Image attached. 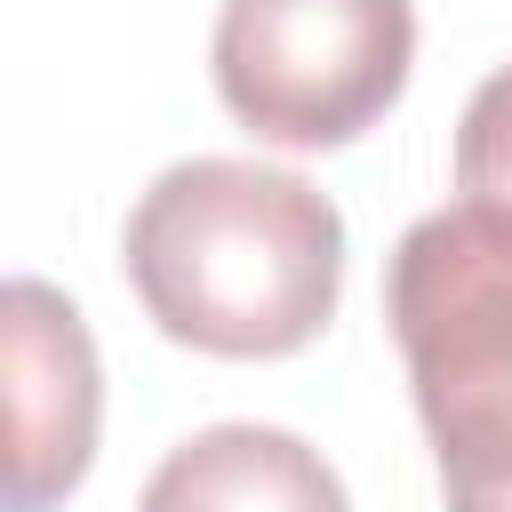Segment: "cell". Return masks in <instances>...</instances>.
<instances>
[{
	"instance_id": "1",
	"label": "cell",
	"mask_w": 512,
	"mask_h": 512,
	"mask_svg": "<svg viewBox=\"0 0 512 512\" xmlns=\"http://www.w3.org/2000/svg\"><path fill=\"white\" fill-rule=\"evenodd\" d=\"M120 264L168 344L216 360H288L336 312L344 216L296 168L208 152L144 184Z\"/></svg>"
},
{
	"instance_id": "2",
	"label": "cell",
	"mask_w": 512,
	"mask_h": 512,
	"mask_svg": "<svg viewBox=\"0 0 512 512\" xmlns=\"http://www.w3.org/2000/svg\"><path fill=\"white\" fill-rule=\"evenodd\" d=\"M384 320L448 512H512V232L440 208L384 264Z\"/></svg>"
},
{
	"instance_id": "3",
	"label": "cell",
	"mask_w": 512,
	"mask_h": 512,
	"mask_svg": "<svg viewBox=\"0 0 512 512\" xmlns=\"http://www.w3.org/2000/svg\"><path fill=\"white\" fill-rule=\"evenodd\" d=\"M416 64L408 0H224L216 96L280 152H336L376 128Z\"/></svg>"
},
{
	"instance_id": "4",
	"label": "cell",
	"mask_w": 512,
	"mask_h": 512,
	"mask_svg": "<svg viewBox=\"0 0 512 512\" xmlns=\"http://www.w3.org/2000/svg\"><path fill=\"white\" fill-rule=\"evenodd\" d=\"M104 424V368L80 304L32 272H0V512H56Z\"/></svg>"
},
{
	"instance_id": "5",
	"label": "cell",
	"mask_w": 512,
	"mask_h": 512,
	"mask_svg": "<svg viewBox=\"0 0 512 512\" xmlns=\"http://www.w3.org/2000/svg\"><path fill=\"white\" fill-rule=\"evenodd\" d=\"M136 512H352L328 456L280 424H208L168 448Z\"/></svg>"
},
{
	"instance_id": "6",
	"label": "cell",
	"mask_w": 512,
	"mask_h": 512,
	"mask_svg": "<svg viewBox=\"0 0 512 512\" xmlns=\"http://www.w3.org/2000/svg\"><path fill=\"white\" fill-rule=\"evenodd\" d=\"M456 208L512 232V64H496L456 120Z\"/></svg>"
}]
</instances>
